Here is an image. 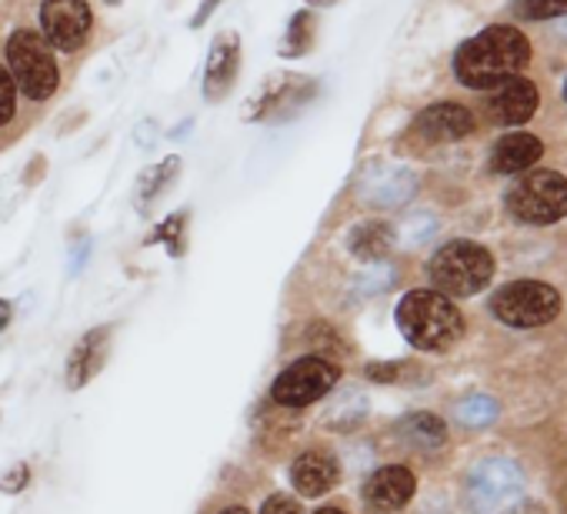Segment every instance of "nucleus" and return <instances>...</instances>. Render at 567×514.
<instances>
[{"label": "nucleus", "mask_w": 567, "mask_h": 514, "mask_svg": "<svg viewBox=\"0 0 567 514\" xmlns=\"http://www.w3.org/2000/svg\"><path fill=\"white\" fill-rule=\"evenodd\" d=\"M184 220H187L184 214H174V217H167V220L161 224V230L154 234V240H171V254H174V257L184 254V230H181Z\"/></svg>", "instance_id": "b1692460"}, {"label": "nucleus", "mask_w": 567, "mask_h": 514, "mask_svg": "<svg viewBox=\"0 0 567 514\" xmlns=\"http://www.w3.org/2000/svg\"><path fill=\"white\" fill-rule=\"evenodd\" d=\"M324 4H331V0H324Z\"/></svg>", "instance_id": "2f4dec72"}, {"label": "nucleus", "mask_w": 567, "mask_h": 514, "mask_svg": "<svg viewBox=\"0 0 567 514\" xmlns=\"http://www.w3.org/2000/svg\"><path fill=\"white\" fill-rule=\"evenodd\" d=\"M341 381V368L328 358H301L291 368H284L270 384V398L280 408H308L334 391Z\"/></svg>", "instance_id": "0eeeda50"}, {"label": "nucleus", "mask_w": 567, "mask_h": 514, "mask_svg": "<svg viewBox=\"0 0 567 514\" xmlns=\"http://www.w3.org/2000/svg\"><path fill=\"white\" fill-rule=\"evenodd\" d=\"M398 431H401L404 441H411L414 448H427V451H434V448H441V444L447 441L444 421H441L437 414H431V411L408 414V418L398 424Z\"/></svg>", "instance_id": "f3484780"}, {"label": "nucleus", "mask_w": 567, "mask_h": 514, "mask_svg": "<svg viewBox=\"0 0 567 514\" xmlns=\"http://www.w3.org/2000/svg\"><path fill=\"white\" fill-rule=\"evenodd\" d=\"M504 204L520 224H554L567 214V177L557 171H527L507 187Z\"/></svg>", "instance_id": "20e7f679"}, {"label": "nucleus", "mask_w": 567, "mask_h": 514, "mask_svg": "<svg viewBox=\"0 0 567 514\" xmlns=\"http://www.w3.org/2000/svg\"><path fill=\"white\" fill-rule=\"evenodd\" d=\"M524 494V474L507 458H487L467 474V497L477 514H504Z\"/></svg>", "instance_id": "6e6552de"}, {"label": "nucleus", "mask_w": 567, "mask_h": 514, "mask_svg": "<svg viewBox=\"0 0 567 514\" xmlns=\"http://www.w3.org/2000/svg\"><path fill=\"white\" fill-rule=\"evenodd\" d=\"M398 364H368V378L371 381H394L398 378Z\"/></svg>", "instance_id": "bb28decb"}, {"label": "nucleus", "mask_w": 567, "mask_h": 514, "mask_svg": "<svg viewBox=\"0 0 567 514\" xmlns=\"http://www.w3.org/2000/svg\"><path fill=\"white\" fill-rule=\"evenodd\" d=\"M564 97H567V84H564Z\"/></svg>", "instance_id": "7c9ffc66"}, {"label": "nucleus", "mask_w": 567, "mask_h": 514, "mask_svg": "<svg viewBox=\"0 0 567 514\" xmlns=\"http://www.w3.org/2000/svg\"><path fill=\"white\" fill-rule=\"evenodd\" d=\"M537 104H540V94H537L534 81H527V78L517 74V78L504 81L501 88H494V94L487 101V111H491V117L497 124L517 127V124H527L534 117Z\"/></svg>", "instance_id": "9b49d317"}, {"label": "nucleus", "mask_w": 567, "mask_h": 514, "mask_svg": "<svg viewBox=\"0 0 567 514\" xmlns=\"http://www.w3.org/2000/svg\"><path fill=\"white\" fill-rule=\"evenodd\" d=\"M237 64H240V48H237V38L227 34V38H217L214 48H210V61H207V84H204V94L210 101L224 97L234 74H237Z\"/></svg>", "instance_id": "dca6fc26"}, {"label": "nucleus", "mask_w": 567, "mask_h": 514, "mask_svg": "<svg viewBox=\"0 0 567 514\" xmlns=\"http://www.w3.org/2000/svg\"><path fill=\"white\" fill-rule=\"evenodd\" d=\"M530 61V41L524 31L497 24L484 28L464 41L454 54V78L471 91H494L504 81L517 78Z\"/></svg>", "instance_id": "f257e3e1"}, {"label": "nucleus", "mask_w": 567, "mask_h": 514, "mask_svg": "<svg viewBox=\"0 0 567 514\" xmlns=\"http://www.w3.org/2000/svg\"><path fill=\"white\" fill-rule=\"evenodd\" d=\"M497 418V401L487 398V394H474V398H464L457 404V421L461 424H471V428H484Z\"/></svg>", "instance_id": "aec40b11"}, {"label": "nucleus", "mask_w": 567, "mask_h": 514, "mask_svg": "<svg viewBox=\"0 0 567 514\" xmlns=\"http://www.w3.org/2000/svg\"><path fill=\"white\" fill-rule=\"evenodd\" d=\"M564 14H567V0H520L517 4V18L524 21H550Z\"/></svg>", "instance_id": "412c9836"}, {"label": "nucleus", "mask_w": 567, "mask_h": 514, "mask_svg": "<svg viewBox=\"0 0 567 514\" xmlns=\"http://www.w3.org/2000/svg\"><path fill=\"white\" fill-rule=\"evenodd\" d=\"M177 174V157H171L167 164H161V167H154V171H147L144 174V181H141V194H144V201H151V197H157V191L171 181Z\"/></svg>", "instance_id": "4be33fe9"}, {"label": "nucleus", "mask_w": 567, "mask_h": 514, "mask_svg": "<svg viewBox=\"0 0 567 514\" xmlns=\"http://www.w3.org/2000/svg\"><path fill=\"white\" fill-rule=\"evenodd\" d=\"M364 411H368V401H364V394H358V391H351V394H344L331 411H328V424L334 428V431H351L354 424H361V418H364Z\"/></svg>", "instance_id": "6ab92c4d"}, {"label": "nucleus", "mask_w": 567, "mask_h": 514, "mask_svg": "<svg viewBox=\"0 0 567 514\" xmlns=\"http://www.w3.org/2000/svg\"><path fill=\"white\" fill-rule=\"evenodd\" d=\"M315 514H344L341 507H321V511H315Z\"/></svg>", "instance_id": "c756f323"}, {"label": "nucleus", "mask_w": 567, "mask_h": 514, "mask_svg": "<svg viewBox=\"0 0 567 514\" xmlns=\"http://www.w3.org/2000/svg\"><path fill=\"white\" fill-rule=\"evenodd\" d=\"M14 107H18V88H14V78H11V71L0 68V127H4V124L14 117Z\"/></svg>", "instance_id": "5701e85b"}, {"label": "nucleus", "mask_w": 567, "mask_h": 514, "mask_svg": "<svg viewBox=\"0 0 567 514\" xmlns=\"http://www.w3.org/2000/svg\"><path fill=\"white\" fill-rule=\"evenodd\" d=\"M398 328L417 351H447L464 335L457 305L437 291H411L398 305Z\"/></svg>", "instance_id": "f03ea898"}, {"label": "nucleus", "mask_w": 567, "mask_h": 514, "mask_svg": "<svg viewBox=\"0 0 567 514\" xmlns=\"http://www.w3.org/2000/svg\"><path fill=\"white\" fill-rule=\"evenodd\" d=\"M11 301H4V298H0V331H4L8 325H11Z\"/></svg>", "instance_id": "cd10ccee"}, {"label": "nucleus", "mask_w": 567, "mask_h": 514, "mask_svg": "<svg viewBox=\"0 0 567 514\" xmlns=\"http://www.w3.org/2000/svg\"><path fill=\"white\" fill-rule=\"evenodd\" d=\"M8 64H11L14 88L24 91L31 101H48L61 84L54 48L34 31H18L8 41Z\"/></svg>", "instance_id": "39448f33"}, {"label": "nucleus", "mask_w": 567, "mask_h": 514, "mask_svg": "<svg viewBox=\"0 0 567 514\" xmlns=\"http://www.w3.org/2000/svg\"><path fill=\"white\" fill-rule=\"evenodd\" d=\"M107 348H111V328H94L74 345V351L68 358V378H64L71 391H81L84 384H91L101 374V368L107 361Z\"/></svg>", "instance_id": "ddd939ff"}, {"label": "nucleus", "mask_w": 567, "mask_h": 514, "mask_svg": "<svg viewBox=\"0 0 567 514\" xmlns=\"http://www.w3.org/2000/svg\"><path fill=\"white\" fill-rule=\"evenodd\" d=\"M544 154V144L527 134V131H514L504 134L494 151H491V171L494 174H524L527 167H534Z\"/></svg>", "instance_id": "2eb2a0df"}, {"label": "nucleus", "mask_w": 567, "mask_h": 514, "mask_svg": "<svg viewBox=\"0 0 567 514\" xmlns=\"http://www.w3.org/2000/svg\"><path fill=\"white\" fill-rule=\"evenodd\" d=\"M31 481V467L28 464H14L4 477H0V491L4 494H21Z\"/></svg>", "instance_id": "393cba45"}, {"label": "nucleus", "mask_w": 567, "mask_h": 514, "mask_svg": "<svg viewBox=\"0 0 567 514\" xmlns=\"http://www.w3.org/2000/svg\"><path fill=\"white\" fill-rule=\"evenodd\" d=\"M431 285L444 298H471L481 295L494 278V257L487 247L474 240H447L427 265Z\"/></svg>", "instance_id": "7ed1b4c3"}, {"label": "nucleus", "mask_w": 567, "mask_h": 514, "mask_svg": "<svg viewBox=\"0 0 567 514\" xmlns=\"http://www.w3.org/2000/svg\"><path fill=\"white\" fill-rule=\"evenodd\" d=\"M220 514H250L247 507H227V511H220Z\"/></svg>", "instance_id": "c85d7f7f"}, {"label": "nucleus", "mask_w": 567, "mask_h": 514, "mask_svg": "<svg viewBox=\"0 0 567 514\" xmlns=\"http://www.w3.org/2000/svg\"><path fill=\"white\" fill-rule=\"evenodd\" d=\"M491 315L507 328H544L560 315V295L544 281H511L494 291Z\"/></svg>", "instance_id": "423d86ee"}, {"label": "nucleus", "mask_w": 567, "mask_h": 514, "mask_svg": "<svg viewBox=\"0 0 567 514\" xmlns=\"http://www.w3.org/2000/svg\"><path fill=\"white\" fill-rule=\"evenodd\" d=\"M414 131L424 141H434V144H441V141H461V137H467L474 131V114L467 107H461V104H451V101L431 104V107H424L417 114Z\"/></svg>", "instance_id": "f8f14e48"}, {"label": "nucleus", "mask_w": 567, "mask_h": 514, "mask_svg": "<svg viewBox=\"0 0 567 514\" xmlns=\"http://www.w3.org/2000/svg\"><path fill=\"white\" fill-rule=\"evenodd\" d=\"M391 240H394L391 227H388V224H378V220H371V224H361V227H354L348 244H351V250L361 257V261H381V257L391 250Z\"/></svg>", "instance_id": "a211bd4d"}, {"label": "nucleus", "mask_w": 567, "mask_h": 514, "mask_svg": "<svg viewBox=\"0 0 567 514\" xmlns=\"http://www.w3.org/2000/svg\"><path fill=\"white\" fill-rule=\"evenodd\" d=\"M260 514H301V504L288 494H270L264 504H260Z\"/></svg>", "instance_id": "a878e982"}, {"label": "nucleus", "mask_w": 567, "mask_h": 514, "mask_svg": "<svg viewBox=\"0 0 567 514\" xmlns=\"http://www.w3.org/2000/svg\"><path fill=\"white\" fill-rule=\"evenodd\" d=\"M91 8L87 0H44L41 4V28L44 41L58 51H78L91 34Z\"/></svg>", "instance_id": "1a4fd4ad"}, {"label": "nucleus", "mask_w": 567, "mask_h": 514, "mask_svg": "<svg viewBox=\"0 0 567 514\" xmlns=\"http://www.w3.org/2000/svg\"><path fill=\"white\" fill-rule=\"evenodd\" d=\"M417 491V481H414V471L404 467V464H388V467H378L364 487H361V497L371 511L378 514H394L401 511Z\"/></svg>", "instance_id": "9d476101"}, {"label": "nucleus", "mask_w": 567, "mask_h": 514, "mask_svg": "<svg viewBox=\"0 0 567 514\" xmlns=\"http://www.w3.org/2000/svg\"><path fill=\"white\" fill-rule=\"evenodd\" d=\"M338 477H341V464L328 451H308L291 464V481H295L298 494H305V497L328 494L338 484Z\"/></svg>", "instance_id": "4468645a"}]
</instances>
